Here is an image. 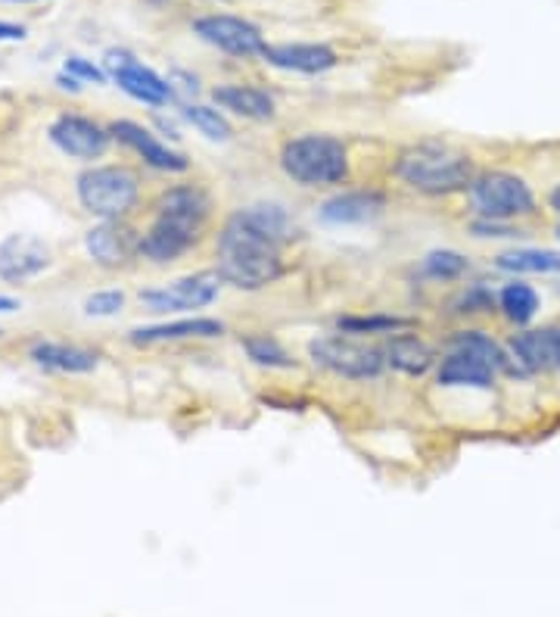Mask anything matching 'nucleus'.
<instances>
[{
  "instance_id": "obj_18",
  "label": "nucleus",
  "mask_w": 560,
  "mask_h": 617,
  "mask_svg": "<svg viewBox=\"0 0 560 617\" xmlns=\"http://www.w3.org/2000/svg\"><path fill=\"white\" fill-rule=\"evenodd\" d=\"M153 209L159 219H171L187 228L206 231V225L212 219V197L202 185H174L159 193Z\"/></svg>"
},
{
  "instance_id": "obj_17",
  "label": "nucleus",
  "mask_w": 560,
  "mask_h": 617,
  "mask_svg": "<svg viewBox=\"0 0 560 617\" xmlns=\"http://www.w3.org/2000/svg\"><path fill=\"white\" fill-rule=\"evenodd\" d=\"M200 238L202 231H197V228H187L181 222H171V219H159L156 216L153 225L140 235V256L156 262V266L178 262L181 256H187L200 243Z\"/></svg>"
},
{
  "instance_id": "obj_8",
  "label": "nucleus",
  "mask_w": 560,
  "mask_h": 617,
  "mask_svg": "<svg viewBox=\"0 0 560 617\" xmlns=\"http://www.w3.org/2000/svg\"><path fill=\"white\" fill-rule=\"evenodd\" d=\"M193 34L206 41L209 48L221 50L237 60H252L262 57L268 41H264L262 29L256 22L240 17H228V13H209L193 22Z\"/></svg>"
},
{
  "instance_id": "obj_34",
  "label": "nucleus",
  "mask_w": 560,
  "mask_h": 617,
  "mask_svg": "<svg viewBox=\"0 0 560 617\" xmlns=\"http://www.w3.org/2000/svg\"><path fill=\"white\" fill-rule=\"evenodd\" d=\"M169 84H171V91H174V97L178 94L193 97L197 91H200V81H197V76H187V72H181V69L169 72Z\"/></svg>"
},
{
  "instance_id": "obj_23",
  "label": "nucleus",
  "mask_w": 560,
  "mask_h": 617,
  "mask_svg": "<svg viewBox=\"0 0 560 617\" xmlns=\"http://www.w3.org/2000/svg\"><path fill=\"white\" fill-rule=\"evenodd\" d=\"M31 362L44 371H60V375H91L100 365V356L93 349L84 347H66V344H34L31 347Z\"/></svg>"
},
{
  "instance_id": "obj_2",
  "label": "nucleus",
  "mask_w": 560,
  "mask_h": 617,
  "mask_svg": "<svg viewBox=\"0 0 560 617\" xmlns=\"http://www.w3.org/2000/svg\"><path fill=\"white\" fill-rule=\"evenodd\" d=\"M404 188L423 197H451L473 185L477 162L470 153L439 141H423L404 147L392 166Z\"/></svg>"
},
{
  "instance_id": "obj_35",
  "label": "nucleus",
  "mask_w": 560,
  "mask_h": 617,
  "mask_svg": "<svg viewBox=\"0 0 560 617\" xmlns=\"http://www.w3.org/2000/svg\"><path fill=\"white\" fill-rule=\"evenodd\" d=\"M22 38H26V29H22V26L0 22V41H22Z\"/></svg>"
},
{
  "instance_id": "obj_31",
  "label": "nucleus",
  "mask_w": 560,
  "mask_h": 617,
  "mask_svg": "<svg viewBox=\"0 0 560 617\" xmlns=\"http://www.w3.org/2000/svg\"><path fill=\"white\" fill-rule=\"evenodd\" d=\"M470 235L480 240H513L523 238V231L517 228V222H496V219H473L467 225Z\"/></svg>"
},
{
  "instance_id": "obj_27",
  "label": "nucleus",
  "mask_w": 560,
  "mask_h": 617,
  "mask_svg": "<svg viewBox=\"0 0 560 617\" xmlns=\"http://www.w3.org/2000/svg\"><path fill=\"white\" fill-rule=\"evenodd\" d=\"M414 328V318L404 316H383V312H373V316H340L337 318V334H349V337H392V334L411 331Z\"/></svg>"
},
{
  "instance_id": "obj_32",
  "label": "nucleus",
  "mask_w": 560,
  "mask_h": 617,
  "mask_svg": "<svg viewBox=\"0 0 560 617\" xmlns=\"http://www.w3.org/2000/svg\"><path fill=\"white\" fill-rule=\"evenodd\" d=\"M489 309H496V293H492L489 287H482V285L467 287L464 293H461V300H458V312H461V316H473V312H489Z\"/></svg>"
},
{
  "instance_id": "obj_30",
  "label": "nucleus",
  "mask_w": 560,
  "mask_h": 617,
  "mask_svg": "<svg viewBox=\"0 0 560 617\" xmlns=\"http://www.w3.org/2000/svg\"><path fill=\"white\" fill-rule=\"evenodd\" d=\"M124 309L122 290H97L84 300V316L91 318H112Z\"/></svg>"
},
{
  "instance_id": "obj_5",
  "label": "nucleus",
  "mask_w": 560,
  "mask_h": 617,
  "mask_svg": "<svg viewBox=\"0 0 560 617\" xmlns=\"http://www.w3.org/2000/svg\"><path fill=\"white\" fill-rule=\"evenodd\" d=\"M78 203L100 222L124 219L140 200V178L128 166H93L78 175Z\"/></svg>"
},
{
  "instance_id": "obj_37",
  "label": "nucleus",
  "mask_w": 560,
  "mask_h": 617,
  "mask_svg": "<svg viewBox=\"0 0 560 617\" xmlns=\"http://www.w3.org/2000/svg\"><path fill=\"white\" fill-rule=\"evenodd\" d=\"M57 81H60V88H66V91H78V79H72L69 72H62Z\"/></svg>"
},
{
  "instance_id": "obj_39",
  "label": "nucleus",
  "mask_w": 560,
  "mask_h": 617,
  "mask_svg": "<svg viewBox=\"0 0 560 617\" xmlns=\"http://www.w3.org/2000/svg\"><path fill=\"white\" fill-rule=\"evenodd\" d=\"M554 238L560 240V222H558V228H554Z\"/></svg>"
},
{
  "instance_id": "obj_15",
  "label": "nucleus",
  "mask_w": 560,
  "mask_h": 617,
  "mask_svg": "<svg viewBox=\"0 0 560 617\" xmlns=\"http://www.w3.org/2000/svg\"><path fill=\"white\" fill-rule=\"evenodd\" d=\"M50 262L53 256L44 240L29 238V235H10L0 240V278L10 285H22V281L44 275Z\"/></svg>"
},
{
  "instance_id": "obj_24",
  "label": "nucleus",
  "mask_w": 560,
  "mask_h": 617,
  "mask_svg": "<svg viewBox=\"0 0 560 617\" xmlns=\"http://www.w3.org/2000/svg\"><path fill=\"white\" fill-rule=\"evenodd\" d=\"M496 309L504 316V321H511L513 328H529V321L542 309V300H539L536 287L513 278L496 293Z\"/></svg>"
},
{
  "instance_id": "obj_1",
  "label": "nucleus",
  "mask_w": 560,
  "mask_h": 617,
  "mask_svg": "<svg viewBox=\"0 0 560 617\" xmlns=\"http://www.w3.org/2000/svg\"><path fill=\"white\" fill-rule=\"evenodd\" d=\"M296 225L280 203H249L233 209L216 243V271L221 285L237 290H264L283 278V247L293 243Z\"/></svg>"
},
{
  "instance_id": "obj_14",
  "label": "nucleus",
  "mask_w": 560,
  "mask_h": 617,
  "mask_svg": "<svg viewBox=\"0 0 560 617\" xmlns=\"http://www.w3.org/2000/svg\"><path fill=\"white\" fill-rule=\"evenodd\" d=\"M84 250L97 266L119 269V266H128L134 256H140V235L134 228H128L122 219L100 222L84 235Z\"/></svg>"
},
{
  "instance_id": "obj_10",
  "label": "nucleus",
  "mask_w": 560,
  "mask_h": 617,
  "mask_svg": "<svg viewBox=\"0 0 560 617\" xmlns=\"http://www.w3.org/2000/svg\"><path fill=\"white\" fill-rule=\"evenodd\" d=\"M520 375H558L560 371V325L523 328L504 344Z\"/></svg>"
},
{
  "instance_id": "obj_28",
  "label": "nucleus",
  "mask_w": 560,
  "mask_h": 617,
  "mask_svg": "<svg viewBox=\"0 0 560 617\" xmlns=\"http://www.w3.org/2000/svg\"><path fill=\"white\" fill-rule=\"evenodd\" d=\"M181 116H184V122L200 131L202 138H209V141L216 143H224L233 138V128L228 122V116L218 110V107H206V103H184L181 107Z\"/></svg>"
},
{
  "instance_id": "obj_38",
  "label": "nucleus",
  "mask_w": 560,
  "mask_h": 617,
  "mask_svg": "<svg viewBox=\"0 0 560 617\" xmlns=\"http://www.w3.org/2000/svg\"><path fill=\"white\" fill-rule=\"evenodd\" d=\"M19 309V300L13 297H0V312H16Z\"/></svg>"
},
{
  "instance_id": "obj_4",
  "label": "nucleus",
  "mask_w": 560,
  "mask_h": 617,
  "mask_svg": "<svg viewBox=\"0 0 560 617\" xmlns=\"http://www.w3.org/2000/svg\"><path fill=\"white\" fill-rule=\"evenodd\" d=\"M470 206L477 219H496V222H520L539 212V197L523 175L508 169H489L477 172L473 185L467 188Z\"/></svg>"
},
{
  "instance_id": "obj_19",
  "label": "nucleus",
  "mask_w": 560,
  "mask_h": 617,
  "mask_svg": "<svg viewBox=\"0 0 560 617\" xmlns=\"http://www.w3.org/2000/svg\"><path fill=\"white\" fill-rule=\"evenodd\" d=\"M228 331L224 321L218 318H178V321H162L150 328H134L128 334V340L134 347H153V344H181V340H216Z\"/></svg>"
},
{
  "instance_id": "obj_20",
  "label": "nucleus",
  "mask_w": 560,
  "mask_h": 617,
  "mask_svg": "<svg viewBox=\"0 0 560 617\" xmlns=\"http://www.w3.org/2000/svg\"><path fill=\"white\" fill-rule=\"evenodd\" d=\"M268 66L280 72H296V76H321L337 66V50L327 44H268L262 53Z\"/></svg>"
},
{
  "instance_id": "obj_16",
  "label": "nucleus",
  "mask_w": 560,
  "mask_h": 617,
  "mask_svg": "<svg viewBox=\"0 0 560 617\" xmlns=\"http://www.w3.org/2000/svg\"><path fill=\"white\" fill-rule=\"evenodd\" d=\"M109 135H112L119 143H124V147H131V150H134L147 166H153V169H159V172L181 175L190 169V159H187L184 153L171 150L169 143L159 141L153 131H147V128L138 126V122H128V119L112 122V126H109Z\"/></svg>"
},
{
  "instance_id": "obj_36",
  "label": "nucleus",
  "mask_w": 560,
  "mask_h": 617,
  "mask_svg": "<svg viewBox=\"0 0 560 617\" xmlns=\"http://www.w3.org/2000/svg\"><path fill=\"white\" fill-rule=\"evenodd\" d=\"M544 203H548V209H551V212L560 219V181L558 185H551V190L544 193Z\"/></svg>"
},
{
  "instance_id": "obj_6",
  "label": "nucleus",
  "mask_w": 560,
  "mask_h": 617,
  "mask_svg": "<svg viewBox=\"0 0 560 617\" xmlns=\"http://www.w3.org/2000/svg\"><path fill=\"white\" fill-rule=\"evenodd\" d=\"M309 359L342 380H373L387 371L383 347H373L368 340L349 337V334L314 337L309 344Z\"/></svg>"
},
{
  "instance_id": "obj_3",
  "label": "nucleus",
  "mask_w": 560,
  "mask_h": 617,
  "mask_svg": "<svg viewBox=\"0 0 560 617\" xmlns=\"http://www.w3.org/2000/svg\"><path fill=\"white\" fill-rule=\"evenodd\" d=\"M280 169L299 188H337L352 175L349 147L327 131H302L280 147Z\"/></svg>"
},
{
  "instance_id": "obj_21",
  "label": "nucleus",
  "mask_w": 560,
  "mask_h": 617,
  "mask_svg": "<svg viewBox=\"0 0 560 617\" xmlns=\"http://www.w3.org/2000/svg\"><path fill=\"white\" fill-rule=\"evenodd\" d=\"M383 356H387V368L399 371L404 378H423V375H430L436 365H439L436 349L427 340H420L418 334L408 331L387 337Z\"/></svg>"
},
{
  "instance_id": "obj_12",
  "label": "nucleus",
  "mask_w": 560,
  "mask_h": 617,
  "mask_svg": "<svg viewBox=\"0 0 560 617\" xmlns=\"http://www.w3.org/2000/svg\"><path fill=\"white\" fill-rule=\"evenodd\" d=\"M47 135H50V141L60 153L72 159H100L107 153L109 141H112L109 128L93 122L88 116H76V112L60 116Z\"/></svg>"
},
{
  "instance_id": "obj_25",
  "label": "nucleus",
  "mask_w": 560,
  "mask_h": 617,
  "mask_svg": "<svg viewBox=\"0 0 560 617\" xmlns=\"http://www.w3.org/2000/svg\"><path fill=\"white\" fill-rule=\"evenodd\" d=\"M496 269L508 275H558L560 250L544 247H513L496 256Z\"/></svg>"
},
{
  "instance_id": "obj_13",
  "label": "nucleus",
  "mask_w": 560,
  "mask_h": 617,
  "mask_svg": "<svg viewBox=\"0 0 560 617\" xmlns=\"http://www.w3.org/2000/svg\"><path fill=\"white\" fill-rule=\"evenodd\" d=\"M387 190L380 188H356V190H340L330 200L321 203L318 219L333 228L342 225H368L373 219H380L387 212Z\"/></svg>"
},
{
  "instance_id": "obj_33",
  "label": "nucleus",
  "mask_w": 560,
  "mask_h": 617,
  "mask_svg": "<svg viewBox=\"0 0 560 617\" xmlns=\"http://www.w3.org/2000/svg\"><path fill=\"white\" fill-rule=\"evenodd\" d=\"M66 72L78 81H93V84H107V72L100 66H93L84 57H69L66 60Z\"/></svg>"
},
{
  "instance_id": "obj_7",
  "label": "nucleus",
  "mask_w": 560,
  "mask_h": 617,
  "mask_svg": "<svg viewBox=\"0 0 560 617\" xmlns=\"http://www.w3.org/2000/svg\"><path fill=\"white\" fill-rule=\"evenodd\" d=\"M221 293V278L218 271H197V275H187L169 285L153 287V290H140V302L150 309V312H197L212 306Z\"/></svg>"
},
{
  "instance_id": "obj_11",
  "label": "nucleus",
  "mask_w": 560,
  "mask_h": 617,
  "mask_svg": "<svg viewBox=\"0 0 560 617\" xmlns=\"http://www.w3.org/2000/svg\"><path fill=\"white\" fill-rule=\"evenodd\" d=\"M496 362L482 352L467 347H449V352L436 365V384L449 390H492L498 380Z\"/></svg>"
},
{
  "instance_id": "obj_22",
  "label": "nucleus",
  "mask_w": 560,
  "mask_h": 617,
  "mask_svg": "<svg viewBox=\"0 0 560 617\" xmlns=\"http://www.w3.org/2000/svg\"><path fill=\"white\" fill-rule=\"evenodd\" d=\"M212 100L221 112H233L249 122H271L278 112L274 97L256 84H218L212 88Z\"/></svg>"
},
{
  "instance_id": "obj_26",
  "label": "nucleus",
  "mask_w": 560,
  "mask_h": 617,
  "mask_svg": "<svg viewBox=\"0 0 560 617\" xmlns=\"http://www.w3.org/2000/svg\"><path fill=\"white\" fill-rule=\"evenodd\" d=\"M240 349L247 352L249 362L268 368V371H293L296 368L290 349L283 347L278 337H271V334H243L240 337Z\"/></svg>"
},
{
  "instance_id": "obj_29",
  "label": "nucleus",
  "mask_w": 560,
  "mask_h": 617,
  "mask_svg": "<svg viewBox=\"0 0 560 617\" xmlns=\"http://www.w3.org/2000/svg\"><path fill=\"white\" fill-rule=\"evenodd\" d=\"M467 271H470V259L458 250H430V253L420 259V275L430 278V281H461Z\"/></svg>"
},
{
  "instance_id": "obj_9",
  "label": "nucleus",
  "mask_w": 560,
  "mask_h": 617,
  "mask_svg": "<svg viewBox=\"0 0 560 617\" xmlns=\"http://www.w3.org/2000/svg\"><path fill=\"white\" fill-rule=\"evenodd\" d=\"M103 63H107V72L116 79V84H119L128 97H134L138 103L166 107L169 100H174V91H171L169 79L156 76L153 69L140 63L134 53H128V50H107Z\"/></svg>"
}]
</instances>
